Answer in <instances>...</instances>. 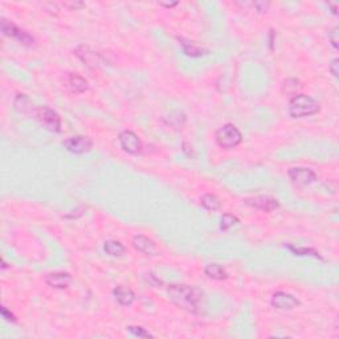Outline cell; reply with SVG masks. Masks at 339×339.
I'll use <instances>...</instances> for the list:
<instances>
[{"label": "cell", "instance_id": "cell-1", "mask_svg": "<svg viewBox=\"0 0 339 339\" xmlns=\"http://www.w3.org/2000/svg\"><path fill=\"white\" fill-rule=\"evenodd\" d=\"M168 300L183 310L192 314H200L204 306V291L198 286L189 285H168Z\"/></svg>", "mask_w": 339, "mask_h": 339}, {"label": "cell", "instance_id": "cell-2", "mask_svg": "<svg viewBox=\"0 0 339 339\" xmlns=\"http://www.w3.org/2000/svg\"><path fill=\"white\" fill-rule=\"evenodd\" d=\"M321 105L317 99L306 94H295L289 102V114L293 118H305L317 114Z\"/></svg>", "mask_w": 339, "mask_h": 339}, {"label": "cell", "instance_id": "cell-3", "mask_svg": "<svg viewBox=\"0 0 339 339\" xmlns=\"http://www.w3.org/2000/svg\"><path fill=\"white\" fill-rule=\"evenodd\" d=\"M215 139L216 143L220 146L221 149H234L241 143L243 141V135H241L240 130L232 123H227V125L221 126L215 133Z\"/></svg>", "mask_w": 339, "mask_h": 339}, {"label": "cell", "instance_id": "cell-4", "mask_svg": "<svg viewBox=\"0 0 339 339\" xmlns=\"http://www.w3.org/2000/svg\"><path fill=\"white\" fill-rule=\"evenodd\" d=\"M2 32H3L4 36L16 38L17 41L22 43L23 45H27V47H32L35 44L33 36L29 35L24 29H20L16 24H13L10 20L2 19Z\"/></svg>", "mask_w": 339, "mask_h": 339}, {"label": "cell", "instance_id": "cell-5", "mask_svg": "<svg viewBox=\"0 0 339 339\" xmlns=\"http://www.w3.org/2000/svg\"><path fill=\"white\" fill-rule=\"evenodd\" d=\"M38 121L41 122L45 129H48L49 132L60 133L61 132V118L56 110L51 109L48 106H43L37 110Z\"/></svg>", "mask_w": 339, "mask_h": 339}, {"label": "cell", "instance_id": "cell-6", "mask_svg": "<svg viewBox=\"0 0 339 339\" xmlns=\"http://www.w3.org/2000/svg\"><path fill=\"white\" fill-rule=\"evenodd\" d=\"M288 175L291 182L298 187L310 186L311 183L317 180V174L306 167H291L288 171Z\"/></svg>", "mask_w": 339, "mask_h": 339}, {"label": "cell", "instance_id": "cell-7", "mask_svg": "<svg viewBox=\"0 0 339 339\" xmlns=\"http://www.w3.org/2000/svg\"><path fill=\"white\" fill-rule=\"evenodd\" d=\"M62 146L72 154H85L89 153L93 149V141L92 138L85 137V135H76L65 139L62 142Z\"/></svg>", "mask_w": 339, "mask_h": 339}, {"label": "cell", "instance_id": "cell-8", "mask_svg": "<svg viewBox=\"0 0 339 339\" xmlns=\"http://www.w3.org/2000/svg\"><path fill=\"white\" fill-rule=\"evenodd\" d=\"M118 141L121 143L122 150L132 155H137L142 150V142L137 134L132 130H123L119 133Z\"/></svg>", "mask_w": 339, "mask_h": 339}, {"label": "cell", "instance_id": "cell-9", "mask_svg": "<svg viewBox=\"0 0 339 339\" xmlns=\"http://www.w3.org/2000/svg\"><path fill=\"white\" fill-rule=\"evenodd\" d=\"M244 203H245L248 207L256 208V209H260V211H264V212H272L280 207V203L277 199H273L270 198V196H264V195L246 198L245 200H244Z\"/></svg>", "mask_w": 339, "mask_h": 339}, {"label": "cell", "instance_id": "cell-10", "mask_svg": "<svg viewBox=\"0 0 339 339\" xmlns=\"http://www.w3.org/2000/svg\"><path fill=\"white\" fill-rule=\"evenodd\" d=\"M270 304H272L273 307L279 309V310H293V309H295L300 305V301H298V298L289 294V293L277 291V293L272 295Z\"/></svg>", "mask_w": 339, "mask_h": 339}, {"label": "cell", "instance_id": "cell-11", "mask_svg": "<svg viewBox=\"0 0 339 339\" xmlns=\"http://www.w3.org/2000/svg\"><path fill=\"white\" fill-rule=\"evenodd\" d=\"M74 55L89 68H94V69H96V68H98L99 65L102 64L101 56H99L97 52L92 51L88 45H80V47L74 51Z\"/></svg>", "mask_w": 339, "mask_h": 339}, {"label": "cell", "instance_id": "cell-12", "mask_svg": "<svg viewBox=\"0 0 339 339\" xmlns=\"http://www.w3.org/2000/svg\"><path fill=\"white\" fill-rule=\"evenodd\" d=\"M133 246L135 250L147 255V256H155L158 255V248L151 239L143 236V235H137L133 237Z\"/></svg>", "mask_w": 339, "mask_h": 339}, {"label": "cell", "instance_id": "cell-13", "mask_svg": "<svg viewBox=\"0 0 339 339\" xmlns=\"http://www.w3.org/2000/svg\"><path fill=\"white\" fill-rule=\"evenodd\" d=\"M45 282L53 289H67L72 284V276L68 272H53L47 276Z\"/></svg>", "mask_w": 339, "mask_h": 339}, {"label": "cell", "instance_id": "cell-14", "mask_svg": "<svg viewBox=\"0 0 339 339\" xmlns=\"http://www.w3.org/2000/svg\"><path fill=\"white\" fill-rule=\"evenodd\" d=\"M15 109L24 115H37V108L33 105V102L27 97L26 94H17L15 101H13Z\"/></svg>", "mask_w": 339, "mask_h": 339}, {"label": "cell", "instance_id": "cell-15", "mask_svg": "<svg viewBox=\"0 0 339 339\" xmlns=\"http://www.w3.org/2000/svg\"><path fill=\"white\" fill-rule=\"evenodd\" d=\"M113 294H114L115 300H117V302L121 306H130L135 301L134 291L130 288H126V286H117V288H114Z\"/></svg>", "mask_w": 339, "mask_h": 339}, {"label": "cell", "instance_id": "cell-16", "mask_svg": "<svg viewBox=\"0 0 339 339\" xmlns=\"http://www.w3.org/2000/svg\"><path fill=\"white\" fill-rule=\"evenodd\" d=\"M68 85H69L72 92L76 94L85 93V92L89 89V83H88V81L77 73L69 74V77H68Z\"/></svg>", "mask_w": 339, "mask_h": 339}, {"label": "cell", "instance_id": "cell-17", "mask_svg": "<svg viewBox=\"0 0 339 339\" xmlns=\"http://www.w3.org/2000/svg\"><path fill=\"white\" fill-rule=\"evenodd\" d=\"M178 40H179L180 45H182L183 52H184L187 56H189V57H202V56L207 55L208 51L198 47L195 43L189 41V40H187V38L184 37H178Z\"/></svg>", "mask_w": 339, "mask_h": 339}, {"label": "cell", "instance_id": "cell-18", "mask_svg": "<svg viewBox=\"0 0 339 339\" xmlns=\"http://www.w3.org/2000/svg\"><path fill=\"white\" fill-rule=\"evenodd\" d=\"M204 273L208 279L214 280V281H223V280L228 279V273L219 264H209V265H207L204 269Z\"/></svg>", "mask_w": 339, "mask_h": 339}, {"label": "cell", "instance_id": "cell-19", "mask_svg": "<svg viewBox=\"0 0 339 339\" xmlns=\"http://www.w3.org/2000/svg\"><path fill=\"white\" fill-rule=\"evenodd\" d=\"M186 121H187L186 114L183 112H179V110L170 113L166 118H164V122H166L167 125L171 126V128L174 129H182L183 126L186 125Z\"/></svg>", "mask_w": 339, "mask_h": 339}, {"label": "cell", "instance_id": "cell-20", "mask_svg": "<svg viewBox=\"0 0 339 339\" xmlns=\"http://www.w3.org/2000/svg\"><path fill=\"white\" fill-rule=\"evenodd\" d=\"M103 250H105L109 256L119 257L126 252V248H125V245H122L119 241L108 240V241H105V244H103Z\"/></svg>", "mask_w": 339, "mask_h": 339}, {"label": "cell", "instance_id": "cell-21", "mask_svg": "<svg viewBox=\"0 0 339 339\" xmlns=\"http://www.w3.org/2000/svg\"><path fill=\"white\" fill-rule=\"evenodd\" d=\"M200 203H202V205L205 209L212 212L219 211L221 208V202L219 200L218 196L214 195V194H205V195H203L202 199H200Z\"/></svg>", "mask_w": 339, "mask_h": 339}, {"label": "cell", "instance_id": "cell-22", "mask_svg": "<svg viewBox=\"0 0 339 339\" xmlns=\"http://www.w3.org/2000/svg\"><path fill=\"white\" fill-rule=\"evenodd\" d=\"M301 88V82L295 78H288L282 83V93L284 94H294L297 93V90Z\"/></svg>", "mask_w": 339, "mask_h": 339}, {"label": "cell", "instance_id": "cell-23", "mask_svg": "<svg viewBox=\"0 0 339 339\" xmlns=\"http://www.w3.org/2000/svg\"><path fill=\"white\" fill-rule=\"evenodd\" d=\"M288 248L294 253V255H297V256H313L315 257V259L322 260V256L320 255V252H317L315 249H311V248H295V246L293 245H288Z\"/></svg>", "mask_w": 339, "mask_h": 339}, {"label": "cell", "instance_id": "cell-24", "mask_svg": "<svg viewBox=\"0 0 339 339\" xmlns=\"http://www.w3.org/2000/svg\"><path fill=\"white\" fill-rule=\"evenodd\" d=\"M239 223V219L236 216L230 214H224L223 215V218L220 219V229L221 230H228L230 228L236 225Z\"/></svg>", "mask_w": 339, "mask_h": 339}, {"label": "cell", "instance_id": "cell-25", "mask_svg": "<svg viewBox=\"0 0 339 339\" xmlns=\"http://www.w3.org/2000/svg\"><path fill=\"white\" fill-rule=\"evenodd\" d=\"M128 330L133 334V335L138 336V338H150V336H153L150 333H149L147 330L143 329V327L141 326H129Z\"/></svg>", "mask_w": 339, "mask_h": 339}, {"label": "cell", "instance_id": "cell-26", "mask_svg": "<svg viewBox=\"0 0 339 339\" xmlns=\"http://www.w3.org/2000/svg\"><path fill=\"white\" fill-rule=\"evenodd\" d=\"M329 40L330 43H331V45H333L334 49H338V43H339V29L338 27H335V28H333L331 31L329 32Z\"/></svg>", "mask_w": 339, "mask_h": 339}, {"label": "cell", "instance_id": "cell-27", "mask_svg": "<svg viewBox=\"0 0 339 339\" xmlns=\"http://www.w3.org/2000/svg\"><path fill=\"white\" fill-rule=\"evenodd\" d=\"M0 313H2V317L6 321H8V322H16V317H15L13 313H11L6 306L0 307Z\"/></svg>", "mask_w": 339, "mask_h": 339}, {"label": "cell", "instance_id": "cell-28", "mask_svg": "<svg viewBox=\"0 0 339 339\" xmlns=\"http://www.w3.org/2000/svg\"><path fill=\"white\" fill-rule=\"evenodd\" d=\"M338 67H339V60H338V58H334V60L331 61V62H330V64H329L330 73L333 74V76L335 77V78H338V76H339Z\"/></svg>", "mask_w": 339, "mask_h": 339}, {"label": "cell", "instance_id": "cell-29", "mask_svg": "<svg viewBox=\"0 0 339 339\" xmlns=\"http://www.w3.org/2000/svg\"><path fill=\"white\" fill-rule=\"evenodd\" d=\"M269 6H270V3H268V2H255V3H253V7H255L259 12H266Z\"/></svg>", "mask_w": 339, "mask_h": 339}, {"label": "cell", "instance_id": "cell-30", "mask_svg": "<svg viewBox=\"0 0 339 339\" xmlns=\"http://www.w3.org/2000/svg\"><path fill=\"white\" fill-rule=\"evenodd\" d=\"M65 6L71 7V8H73V10H77V8H82V7H85V4L83 3H67Z\"/></svg>", "mask_w": 339, "mask_h": 339}, {"label": "cell", "instance_id": "cell-31", "mask_svg": "<svg viewBox=\"0 0 339 339\" xmlns=\"http://www.w3.org/2000/svg\"><path fill=\"white\" fill-rule=\"evenodd\" d=\"M159 6L166 7V8H173V7L178 6V2H173V3H163V2H160Z\"/></svg>", "mask_w": 339, "mask_h": 339}]
</instances>
